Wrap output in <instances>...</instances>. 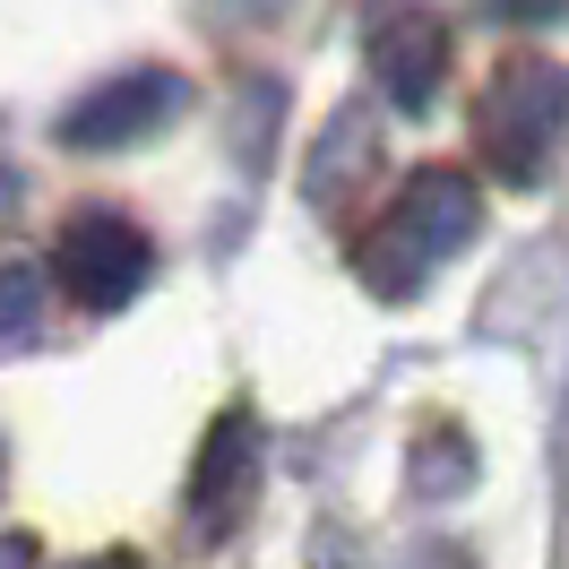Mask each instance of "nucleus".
Instances as JSON below:
<instances>
[{
  "instance_id": "nucleus-1",
  "label": "nucleus",
  "mask_w": 569,
  "mask_h": 569,
  "mask_svg": "<svg viewBox=\"0 0 569 569\" xmlns=\"http://www.w3.org/2000/svg\"><path fill=\"white\" fill-rule=\"evenodd\" d=\"M475 233H483V190H475V173H458V164H415V173L397 181V199L355 233V277H362V293H380V302H415L431 284V268L458 259Z\"/></svg>"
},
{
  "instance_id": "nucleus-2",
  "label": "nucleus",
  "mask_w": 569,
  "mask_h": 569,
  "mask_svg": "<svg viewBox=\"0 0 569 569\" xmlns=\"http://www.w3.org/2000/svg\"><path fill=\"white\" fill-rule=\"evenodd\" d=\"M475 147L509 190H543L561 156V70L552 61H500L483 104H475Z\"/></svg>"
},
{
  "instance_id": "nucleus-3",
  "label": "nucleus",
  "mask_w": 569,
  "mask_h": 569,
  "mask_svg": "<svg viewBox=\"0 0 569 569\" xmlns=\"http://www.w3.org/2000/svg\"><path fill=\"white\" fill-rule=\"evenodd\" d=\"M147 277H156V242H147L139 216L70 208V224L52 233V268H43V284H61L78 311H96V320L130 311V302L147 293Z\"/></svg>"
},
{
  "instance_id": "nucleus-4",
  "label": "nucleus",
  "mask_w": 569,
  "mask_h": 569,
  "mask_svg": "<svg viewBox=\"0 0 569 569\" xmlns=\"http://www.w3.org/2000/svg\"><path fill=\"white\" fill-rule=\"evenodd\" d=\"M259 466H268V440H259V415L250 406H224L190 458V492H181V518H190V543H233V527H250L259 509Z\"/></svg>"
},
{
  "instance_id": "nucleus-5",
  "label": "nucleus",
  "mask_w": 569,
  "mask_h": 569,
  "mask_svg": "<svg viewBox=\"0 0 569 569\" xmlns=\"http://www.w3.org/2000/svg\"><path fill=\"white\" fill-rule=\"evenodd\" d=\"M181 104H190V78L147 61V70H121V78H104V87H87V96L61 112L52 139L70 147V156H121V147L156 139Z\"/></svg>"
},
{
  "instance_id": "nucleus-6",
  "label": "nucleus",
  "mask_w": 569,
  "mask_h": 569,
  "mask_svg": "<svg viewBox=\"0 0 569 569\" xmlns=\"http://www.w3.org/2000/svg\"><path fill=\"white\" fill-rule=\"evenodd\" d=\"M449 18L440 9H423V0H406V9H389L380 27H371V78H380V96H389L406 121H423L431 104H440V87H449Z\"/></svg>"
},
{
  "instance_id": "nucleus-7",
  "label": "nucleus",
  "mask_w": 569,
  "mask_h": 569,
  "mask_svg": "<svg viewBox=\"0 0 569 569\" xmlns=\"http://www.w3.org/2000/svg\"><path fill=\"white\" fill-rule=\"evenodd\" d=\"M475 483V440H466L449 415H431L423 431H415V492L440 500V492H466Z\"/></svg>"
},
{
  "instance_id": "nucleus-8",
  "label": "nucleus",
  "mask_w": 569,
  "mask_h": 569,
  "mask_svg": "<svg viewBox=\"0 0 569 569\" xmlns=\"http://www.w3.org/2000/svg\"><path fill=\"white\" fill-rule=\"evenodd\" d=\"M43 293H52L43 268H27V259H18V268H0V362L27 355V346L43 337Z\"/></svg>"
},
{
  "instance_id": "nucleus-9",
  "label": "nucleus",
  "mask_w": 569,
  "mask_h": 569,
  "mask_svg": "<svg viewBox=\"0 0 569 569\" xmlns=\"http://www.w3.org/2000/svg\"><path fill=\"white\" fill-rule=\"evenodd\" d=\"M492 18H518V27H552L561 18V0H483Z\"/></svg>"
},
{
  "instance_id": "nucleus-10",
  "label": "nucleus",
  "mask_w": 569,
  "mask_h": 569,
  "mask_svg": "<svg viewBox=\"0 0 569 569\" xmlns=\"http://www.w3.org/2000/svg\"><path fill=\"white\" fill-rule=\"evenodd\" d=\"M70 569H156V561H139V552H96V561H70Z\"/></svg>"
},
{
  "instance_id": "nucleus-11",
  "label": "nucleus",
  "mask_w": 569,
  "mask_h": 569,
  "mask_svg": "<svg viewBox=\"0 0 569 569\" xmlns=\"http://www.w3.org/2000/svg\"><path fill=\"white\" fill-rule=\"evenodd\" d=\"M415 569H475L466 552H415Z\"/></svg>"
},
{
  "instance_id": "nucleus-12",
  "label": "nucleus",
  "mask_w": 569,
  "mask_h": 569,
  "mask_svg": "<svg viewBox=\"0 0 569 569\" xmlns=\"http://www.w3.org/2000/svg\"><path fill=\"white\" fill-rule=\"evenodd\" d=\"M0 483H9V449H0Z\"/></svg>"
}]
</instances>
